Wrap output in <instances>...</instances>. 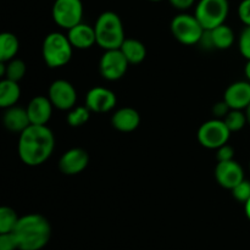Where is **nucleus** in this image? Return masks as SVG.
Here are the masks:
<instances>
[{"label": "nucleus", "mask_w": 250, "mask_h": 250, "mask_svg": "<svg viewBox=\"0 0 250 250\" xmlns=\"http://www.w3.org/2000/svg\"><path fill=\"white\" fill-rule=\"evenodd\" d=\"M55 148V137L46 125H29L20 133L17 151L27 166H39L45 163Z\"/></svg>", "instance_id": "nucleus-1"}, {"label": "nucleus", "mask_w": 250, "mask_h": 250, "mask_svg": "<svg viewBox=\"0 0 250 250\" xmlns=\"http://www.w3.org/2000/svg\"><path fill=\"white\" fill-rule=\"evenodd\" d=\"M19 250H41L51 237L50 222L39 214H28L19 217L14 231Z\"/></svg>", "instance_id": "nucleus-2"}, {"label": "nucleus", "mask_w": 250, "mask_h": 250, "mask_svg": "<svg viewBox=\"0 0 250 250\" xmlns=\"http://www.w3.org/2000/svg\"><path fill=\"white\" fill-rule=\"evenodd\" d=\"M97 44L104 50L120 49L125 37V28L119 15L114 11H105L99 15L94 24Z\"/></svg>", "instance_id": "nucleus-3"}, {"label": "nucleus", "mask_w": 250, "mask_h": 250, "mask_svg": "<svg viewBox=\"0 0 250 250\" xmlns=\"http://www.w3.org/2000/svg\"><path fill=\"white\" fill-rule=\"evenodd\" d=\"M73 46L67 36L61 32H51L46 34L42 45V55L44 62L50 68H59L67 65L72 58Z\"/></svg>", "instance_id": "nucleus-4"}, {"label": "nucleus", "mask_w": 250, "mask_h": 250, "mask_svg": "<svg viewBox=\"0 0 250 250\" xmlns=\"http://www.w3.org/2000/svg\"><path fill=\"white\" fill-rule=\"evenodd\" d=\"M170 29L172 36L181 44H185V45L198 44L205 31L194 15L186 14V12L178 14L173 17L170 24Z\"/></svg>", "instance_id": "nucleus-5"}, {"label": "nucleus", "mask_w": 250, "mask_h": 250, "mask_svg": "<svg viewBox=\"0 0 250 250\" xmlns=\"http://www.w3.org/2000/svg\"><path fill=\"white\" fill-rule=\"evenodd\" d=\"M229 12V0H199L194 16L204 29H212L224 24Z\"/></svg>", "instance_id": "nucleus-6"}, {"label": "nucleus", "mask_w": 250, "mask_h": 250, "mask_svg": "<svg viewBox=\"0 0 250 250\" xmlns=\"http://www.w3.org/2000/svg\"><path fill=\"white\" fill-rule=\"evenodd\" d=\"M231 131L226 126L224 120L212 119L204 122L198 129V142L207 149L216 150L229 142Z\"/></svg>", "instance_id": "nucleus-7"}, {"label": "nucleus", "mask_w": 250, "mask_h": 250, "mask_svg": "<svg viewBox=\"0 0 250 250\" xmlns=\"http://www.w3.org/2000/svg\"><path fill=\"white\" fill-rule=\"evenodd\" d=\"M54 22L63 29H70L81 23L83 4L81 0H55L51 9Z\"/></svg>", "instance_id": "nucleus-8"}, {"label": "nucleus", "mask_w": 250, "mask_h": 250, "mask_svg": "<svg viewBox=\"0 0 250 250\" xmlns=\"http://www.w3.org/2000/svg\"><path fill=\"white\" fill-rule=\"evenodd\" d=\"M128 61L120 49L105 50L99 61V72L104 80L114 82L126 75L128 70Z\"/></svg>", "instance_id": "nucleus-9"}, {"label": "nucleus", "mask_w": 250, "mask_h": 250, "mask_svg": "<svg viewBox=\"0 0 250 250\" xmlns=\"http://www.w3.org/2000/svg\"><path fill=\"white\" fill-rule=\"evenodd\" d=\"M48 98L55 109L68 111L73 106H76L77 90L68 81L56 80L49 87Z\"/></svg>", "instance_id": "nucleus-10"}, {"label": "nucleus", "mask_w": 250, "mask_h": 250, "mask_svg": "<svg viewBox=\"0 0 250 250\" xmlns=\"http://www.w3.org/2000/svg\"><path fill=\"white\" fill-rule=\"evenodd\" d=\"M216 182L225 189L232 190L244 180V170L236 160L219 161L215 167Z\"/></svg>", "instance_id": "nucleus-11"}, {"label": "nucleus", "mask_w": 250, "mask_h": 250, "mask_svg": "<svg viewBox=\"0 0 250 250\" xmlns=\"http://www.w3.org/2000/svg\"><path fill=\"white\" fill-rule=\"evenodd\" d=\"M116 94L111 89L105 87H94L88 90L85 95V106L90 112L104 114L116 106Z\"/></svg>", "instance_id": "nucleus-12"}, {"label": "nucleus", "mask_w": 250, "mask_h": 250, "mask_svg": "<svg viewBox=\"0 0 250 250\" xmlns=\"http://www.w3.org/2000/svg\"><path fill=\"white\" fill-rule=\"evenodd\" d=\"M89 164V155L82 148H72L62 154L59 160V168L66 176H75L83 172Z\"/></svg>", "instance_id": "nucleus-13"}, {"label": "nucleus", "mask_w": 250, "mask_h": 250, "mask_svg": "<svg viewBox=\"0 0 250 250\" xmlns=\"http://www.w3.org/2000/svg\"><path fill=\"white\" fill-rule=\"evenodd\" d=\"M224 100L232 110H246L250 104V82L237 81L225 90Z\"/></svg>", "instance_id": "nucleus-14"}, {"label": "nucleus", "mask_w": 250, "mask_h": 250, "mask_svg": "<svg viewBox=\"0 0 250 250\" xmlns=\"http://www.w3.org/2000/svg\"><path fill=\"white\" fill-rule=\"evenodd\" d=\"M53 104L48 97L37 95L29 102L26 110L31 125H46L53 115Z\"/></svg>", "instance_id": "nucleus-15"}, {"label": "nucleus", "mask_w": 250, "mask_h": 250, "mask_svg": "<svg viewBox=\"0 0 250 250\" xmlns=\"http://www.w3.org/2000/svg\"><path fill=\"white\" fill-rule=\"evenodd\" d=\"M66 36H67L73 49H78V50H85V49L92 48L94 44H97L94 26L92 27L87 23H83V22L67 29Z\"/></svg>", "instance_id": "nucleus-16"}, {"label": "nucleus", "mask_w": 250, "mask_h": 250, "mask_svg": "<svg viewBox=\"0 0 250 250\" xmlns=\"http://www.w3.org/2000/svg\"><path fill=\"white\" fill-rule=\"evenodd\" d=\"M141 124V115L133 107H121L111 117V125L120 132H133Z\"/></svg>", "instance_id": "nucleus-17"}, {"label": "nucleus", "mask_w": 250, "mask_h": 250, "mask_svg": "<svg viewBox=\"0 0 250 250\" xmlns=\"http://www.w3.org/2000/svg\"><path fill=\"white\" fill-rule=\"evenodd\" d=\"M2 125L7 131L21 133L31 125L27 110L16 105L7 107L5 109V114L2 116Z\"/></svg>", "instance_id": "nucleus-18"}, {"label": "nucleus", "mask_w": 250, "mask_h": 250, "mask_svg": "<svg viewBox=\"0 0 250 250\" xmlns=\"http://www.w3.org/2000/svg\"><path fill=\"white\" fill-rule=\"evenodd\" d=\"M120 50L124 54L129 65H138L143 62L146 56V48L141 41L133 38H126L120 46Z\"/></svg>", "instance_id": "nucleus-19"}, {"label": "nucleus", "mask_w": 250, "mask_h": 250, "mask_svg": "<svg viewBox=\"0 0 250 250\" xmlns=\"http://www.w3.org/2000/svg\"><path fill=\"white\" fill-rule=\"evenodd\" d=\"M21 97V88L19 83L7 78L0 80V109H7L19 102Z\"/></svg>", "instance_id": "nucleus-20"}, {"label": "nucleus", "mask_w": 250, "mask_h": 250, "mask_svg": "<svg viewBox=\"0 0 250 250\" xmlns=\"http://www.w3.org/2000/svg\"><path fill=\"white\" fill-rule=\"evenodd\" d=\"M211 33L212 42H214L215 49H219V50H226L229 49L234 43V36L233 29L229 26H227L226 23L220 24V26L215 27L212 29H208Z\"/></svg>", "instance_id": "nucleus-21"}, {"label": "nucleus", "mask_w": 250, "mask_h": 250, "mask_svg": "<svg viewBox=\"0 0 250 250\" xmlns=\"http://www.w3.org/2000/svg\"><path fill=\"white\" fill-rule=\"evenodd\" d=\"M20 42L14 33L2 32L0 33V61L9 62L19 53Z\"/></svg>", "instance_id": "nucleus-22"}, {"label": "nucleus", "mask_w": 250, "mask_h": 250, "mask_svg": "<svg viewBox=\"0 0 250 250\" xmlns=\"http://www.w3.org/2000/svg\"><path fill=\"white\" fill-rule=\"evenodd\" d=\"M90 110L87 106H73L72 109L68 110L66 121L71 127H81L89 121Z\"/></svg>", "instance_id": "nucleus-23"}, {"label": "nucleus", "mask_w": 250, "mask_h": 250, "mask_svg": "<svg viewBox=\"0 0 250 250\" xmlns=\"http://www.w3.org/2000/svg\"><path fill=\"white\" fill-rule=\"evenodd\" d=\"M19 221L16 211L9 207H0V233H10L14 231Z\"/></svg>", "instance_id": "nucleus-24"}, {"label": "nucleus", "mask_w": 250, "mask_h": 250, "mask_svg": "<svg viewBox=\"0 0 250 250\" xmlns=\"http://www.w3.org/2000/svg\"><path fill=\"white\" fill-rule=\"evenodd\" d=\"M225 124L229 127V129L232 132H238L244 128L248 121H247V115L243 112V110H229V114L224 119Z\"/></svg>", "instance_id": "nucleus-25"}, {"label": "nucleus", "mask_w": 250, "mask_h": 250, "mask_svg": "<svg viewBox=\"0 0 250 250\" xmlns=\"http://www.w3.org/2000/svg\"><path fill=\"white\" fill-rule=\"evenodd\" d=\"M26 63L20 59H12L6 62V76L5 78L19 83L26 75Z\"/></svg>", "instance_id": "nucleus-26"}, {"label": "nucleus", "mask_w": 250, "mask_h": 250, "mask_svg": "<svg viewBox=\"0 0 250 250\" xmlns=\"http://www.w3.org/2000/svg\"><path fill=\"white\" fill-rule=\"evenodd\" d=\"M232 195L234 199L239 203H246L250 198V182L247 180H243L241 183L236 186L232 189Z\"/></svg>", "instance_id": "nucleus-27"}, {"label": "nucleus", "mask_w": 250, "mask_h": 250, "mask_svg": "<svg viewBox=\"0 0 250 250\" xmlns=\"http://www.w3.org/2000/svg\"><path fill=\"white\" fill-rule=\"evenodd\" d=\"M238 48L242 55L250 60V27L246 26V28L241 32L238 39Z\"/></svg>", "instance_id": "nucleus-28"}, {"label": "nucleus", "mask_w": 250, "mask_h": 250, "mask_svg": "<svg viewBox=\"0 0 250 250\" xmlns=\"http://www.w3.org/2000/svg\"><path fill=\"white\" fill-rule=\"evenodd\" d=\"M16 238L14 233H0V250H17Z\"/></svg>", "instance_id": "nucleus-29"}, {"label": "nucleus", "mask_w": 250, "mask_h": 250, "mask_svg": "<svg viewBox=\"0 0 250 250\" xmlns=\"http://www.w3.org/2000/svg\"><path fill=\"white\" fill-rule=\"evenodd\" d=\"M234 158V149L233 146H229V144H224L220 148L216 149V159L217 163L219 161H229L233 160Z\"/></svg>", "instance_id": "nucleus-30"}, {"label": "nucleus", "mask_w": 250, "mask_h": 250, "mask_svg": "<svg viewBox=\"0 0 250 250\" xmlns=\"http://www.w3.org/2000/svg\"><path fill=\"white\" fill-rule=\"evenodd\" d=\"M238 17L246 26L250 27V0H242L238 6Z\"/></svg>", "instance_id": "nucleus-31"}, {"label": "nucleus", "mask_w": 250, "mask_h": 250, "mask_svg": "<svg viewBox=\"0 0 250 250\" xmlns=\"http://www.w3.org/2000/svg\"><path fill=\"white\" fill-rule=\"evenodd\" d=\"M229 110H231V107L227 105V103L225 100H221V102H217L212 106V114H214L215 119L224 120L226 117V115L229 112Z\"/></svg>", "instance_id": "nucleus-32"}, {"label": "nucleus", "mask_w": 250, "mask_h": 250, "mask_svg": "<svg viewBox=\"0 0 250 250\" xmlns=\"http://www.w3.org/2000/svg\"><path fill=\"white\" fill-rule=\"evenodd\" d=\"M197 45H199L200 48L204 49V50H214L215 46H214V42H212L211 33H210V31L205 29L204 33H203V36H202V38L199 39V42H198Z\"/></svg>", "instance_id": "nucleus-33"}, {"label": "nucleus", "mask_w": 250, "mask_h": 250, "mask_svg": "<svg viewBox=\"0 0 250 250\" xmlns=\"http://www.w3.org/2000/svg\"><path fill=\"white\" fill-rule=\"evenodd\" d=\"M168 1L175 9L180 10V11H186L194 5L195 0H168Z\"/></svg>", "instance_id": "nucleus-34"}, {"label": "nucleus", "mask_w": 250, "mask_h": 250, "mask_svg": "<svg viewBox=\"0 0 250 250\" xmlns=\"http://www.w3.org/2000/svg\"><path fill=\"white\" fill-rule=\"evenodd\" d=\"M5 76H6V62L0 61V80H2Z\"/></svg>", "instance_id": "nucleus-35"}, {"label": "nucleus", "mask_w": 250, "mask_h": 250, "mask_svg": "<svg viewBox=\"0 0 250 250\" xmlns=\"http://www.w3.org/2000/svg\"><path fill=\"white\" fill-rule=\"evenodd\" d=\"M244 75H246L247 80L250 82V60H247L246 66H244Z\"/></svg>", "instance_id": "nucleus-36"}, {"label": "nucleus", "mask_w": 250, "mask_h": 250, "mask_svg": "<svg viewBox=\"0 0 250 250\" xmlns=\"http://www.w3.org/2000/svg\"><path fill=\"white\" fill-rule=\"evenodd\" d=\"M244 211H246L247 217H248V220L250 221V198L244 203Z\"/></svg>", "instance_id": "nucleus-37"}, {"label": "nucleus", "mask_w": 250, "mask_h": 250, "mask_svg": "<svg viewBox=\"0 0 250 250\" xmlns=\"http://www.w3.org/2000/svg\"><path fill=\"white\" fill-rule=\"evenodd\" d=\"M246 115H247V121H248V125H250V104L247 106Z\"/></svg>", "instance_id": "nucleus-38"}, {"label": "nucleus", "mask_w": 250, "mask_h": 250, "mask_svg": "<svg viewBox=\"0 0 250 250\" xmlns=\"http://www.w3.org/2000/svg\"><path fill=\"white\" fill-rule=\"evenodd\" d=\"M150 1H155L156 2V1H161V0H150Z\"/></svg>", "instance_id": "nucleus-39"}, {"label": "nucleus", "mask_w": 250, "mask_h": 250, "mask_svg": "<svg viewBox=\"0 0 250 250\" xmlns=\"http://www.w3.org/2000/svg\"><path fill=\"white\" fill-rule=\"evenodd\" d=\"M249 171H250V163H249Z\"/></svg>", "instance_id": "nucleus-40"}]
</instances>
